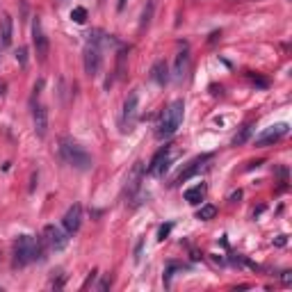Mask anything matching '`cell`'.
<instances>
[{"instance_id":"6da1fadb","label":"cell","mask_w":292,"mask_h":292,"mask_svg":"<svg viewBox=\"0 0 292 292\" xmlns=\"http://www.w3.org/2000/svg\"><path fill=\"white\" fill-rule=\"evenodd\" d=\"M60 155H62V160H64L69 167L78 169V171H89V169L94 167L91 155L87 153L78 142H73L71 137H64L60 142Z\"/></svg>"},{"instance_id":"7a4b0ae2","label":"cell","mask_w":292,"mask_h":292,"mask_svg":"<svg viewBox=\"0 0 292 292\" xmlns=\"http://www.w3.org/2000/svg\"><path fill=\"white\" fill-rule=\"evenodd\" d=\"M183 117H185V103H183V99L171 101V103L167 105V110L162 112V117H160L158 133H155V135H158L160 139L171 137V135L180 128V124H183Z\"/></svg>"},{"instance_id":"3957f363","label":"cell","mask_w":292,"mask_h":292,"mask_svg":"<svg viewBox=\"0 0 292 292\" xmlns=\"http://www.w3.org/2000/svg\"><path fill=\"white\" fill-rule=\"evenodd\" d=\"M35 247L37 240L32 235H19L14 242V267H25L35 260Z\"/></svg>"},{"instance_id":"277c9868","label":"cell","mask_w":292,"mask_h":292,"mask_svg":"<svg viewBox=\"0 0 292 292\" xmlns=\"http://www.w3.org/2000/svg\"><path fill=\"white\" fill-rule=\"evenodd\" d=\"M82 62H84V73L89 78H96L101 73V66H103V55H101V46L89 41L84 46V55H82Z\"/></svg>"},{"instance_id":"5b68a950","label":"cell","mask_w":292,"mask_h":292,"mask_svg":"<svg viewBox=\"0 0 292 292\" xmlns=\"http://www.w3.org/2000/svg\"><path fill=\"white\" fill-rule=\"evenodd\" d=\"M137 108H139V94H137V89H133L126 96L124 114H121V130H124V133H130V130H133L135 119H137Z\"/></svg>"},{"instance_id":"8992f818","label":"cell","mask_w":292,"mask_h":292,"mask_svg":"<svg viewBox=\"0 0 292 292\" xmlns=\"http://www.w3.org/2000/svg\"><path fill=\"white\" fill-rule=\"evenodd\" d=\"M44 242H46V247L53 249V251H62V249L69 244V238H66V231L57 228L55 224H48V226L44 228Z\"/></svg>"},{"instance_id":"52a82bcc","label":"cell","mask_w":292,"mask_h":292,"mask_svg":"<svg viewBox=\"0 0 292 292\" xmlns=\"http://www.w3.org/2000/svg\"><path fill=\"white\" fill-rule=\"evenodd\" d=\"M32 44H35V50H37L39 62H46L50 46H48V37H46L44 30H41V21L39 19L32 21Z\"/></svg>"},{"instance_id":"ba28073f","label":"cell","mask_w":292,"mask_h":292,"mask_svg":"<svg viewBox=\"0 0 292 292\" xmlns=\"http://www.w3.org/2000/svg\"><path fill=\"white\" fill-rule=\"evenodd\" d=\"M287 135V124H274L269 128L262 130L260 137H256V146H269V144L278 142L281 137Z\"/></svg>"},{"instance_id":"9c48e42d","label":"cell","mask_w":292,"mask_h":292,"mask_svg":"<svg viewBox=\"0 0 292 292\" xmlns=\"http://www.w3.org/2000/svg\"><path fill=\"white\" fill-rule=\"evenodd\" d=\"M169 153H171V146H162V149L153 155V160H151L149 173H153V176H162V173L169 169V162H171Z\"/></svg>"},{"instance_id":"30bf717a","label":"cell","mask_w":292,"mask_h":292,"mask_svg":"<svg viewBox=\"0 0 292 292\" xmlns=\"http://www.w3.org/2000/svg\"><path fill=\"white\" fill-rule=\"evenodd\" d=\"M80 224H82V208H80L78 203H73V206L66 210L64 219H62V226H64V231L69 233V235H73V233L80 231Z\"/></svg>"},{"instance_id":"8fae6325","label":"cell","mask_w":292,"mask_h":292,"mask_svg":"<svg viewBox=\"0 0 292 292\" xmlns=\"http://www.w3.org/2000/svg\"><path fill=\"white\" fill-rule=\"evenodd\" d=\"M32 124H35V133L39 137H46V133H48V110L41 103H32Z\"/></svg>"},{"instance_id":"7c38bea8","label":"cell","mask_w":292,"mask_h":292,"mask_svg":"<svg viewBox=\"0 0 292 292\" xmlns=\"http://www.w3.org/2000/svg\"><path fill=\"white\" fill-rule=\"evenodd\" d=\"M12 35H14V21L10 14H3V19H0V46H10Z\"/></svg>"},{"instance_id":"4fadbf2b","label":"cell","mask_w":292,"mask_h":292,"mask_svg":"<svg viewBox=\"0 0 292 292\" xmlns=\"http://www.w3.org/2000/svg\"><path fill=\"white\" fill-rule=\"evenodd\" d=\"M151 78H153L160 87H164V84L169 82V66H167V62H164V60L155 62V64L151 66Z\"/></svg>"},{"instance_id":"5bb4252c","label":"cell","mask_w":292,"mask_h":292,"mask_svg":"<svg viewBox=\"0 0 292 292\" xmlns=\"http://www.w3.org/2000/svg\"><path fill=\"white\" fill-rule=\"evenodd\" d=\"M187 62H189V53H187V48H183L176 55V64H173V78L176 80H183L185 71H187Z\"/></svg>"},{"instance_id":"9a60e30c","label":"cell","mask_w":292,"mask_h":292,"mask_svg":"<svg viewBox=\"0 0 292 292\" xmlns=\"http://www.w3.org/2000/svg\"><path fill=\"white\" fill-rule=\"evenodd\" d=\"M203 197H206V185H203V183L194 185V187H189L187 192H185V201L192 203V206L201 203V201H203Z\"/></svg>"},{"instance_id":"2e32d148","label":"cell","mask_w":292,"mask_h":292,"mask_svg":"<svg viewBox=\"0 0 292 292\" xmlns=\"http://www.w3.org/2000/svg\"><path fill=\"white\" fill-rule=\"evenodd\" d=\"M208 158V155H203V158H197V160H192V162H189V167L185 169V171H180V176L178 178H176V183H185V180L187 178H192L194 173L199 171V169H201V164H203V160Z\"/></svg>"},{"instance_id":"e0dca14e","label":"cell","mask_w":292,"mask_h":292,"mask_svg":"<svg viewBox=\"0 0 292 292\" xmlns=\"http://www.w3.org/2000/svg\"><path fill=\"white\" fill-rule=\"evenodd\" d=\"M251 135H253V124H244L242 128L235 133V137H233V146H242V144H247Z\"/></svg>"},{"instance_id":"ac0fdd59","label":"cell","mask_w":292,"mask_h":292,"mask_svg":"<svg viewBox=\"0 0 292 292\" xmlns=\"http://www.w3.org/2000/svg\"><path fill=\"white\" fill-rule=\"evenodd\" d=\"M139 180H142V162H137V164H135V167H133V171H130V176H128V194L137 192Z\"/></svg>"},{"instance_id":"d6986e66","label":"cell","mask_w":292,"mask_h":292,"mask_svg":"<svg viewBox=\"0 0 292 292\" xmlns=\"http://www.w3.org/2000/svg\"><path fill=\"white\" fill-rule=\"evenodd\" d=\"M128 50L130 48H121L119 57H117V75H119V78H124V75H126V57H128Z\"/></svg>"},{"instance_id":"ffe728a7","label":"cell","mask_w":292,"mask_h":292,"mask_svg":"<svg viewBox=\"0 0 292 292\" xmlns=\"http://www.w3.org/2000/svg\"><path fill=\"white\" fill-rule=\"evenodd\" d=\"M153 10H155V0H149L146 7H144V12H142V28H146V25L151 23V19H153Z\"/></svg>"},{"instance_id":"44dd1931","label":"cell","mask_w":292,"mask_h":292,"mask_svg":"<svg viewBox=\"0 0 292 292\" xmlns=\"http://www.w3.org/2000/svg\"><path fill=\"white\" fill-rule=\"evenodd\" d=\"M215 215H217V208H215V206H203V208L197 213V219H203V222H208V219H213Z\"/></svg>"},{"instance_id":"7402d4cb","label":"cell","mask_w":292,"mask_h":292,"mask_svg":"<svg viewBox=\"0 0 292 292\" xmlns=\"http://www.w3.org/2000/svg\"><path fill=\"white\" fill-rule=\"evenodd\" d=\"M71 21L78 23V25H82L84 21H87V10H84V7H75V10L71 12Z\"/></svg>"},{"instance_id":"603a6c76","label":"cell","mask_w":292,"mask_h":292,"mask_svg":"<svg viewBox=\"0 0 292 292\" xmlns=\"http://www.w3.org/2000/svg\"><path fill=\"white\" fill-rule=\"evenodd\" d=\"M16 62L21 66H28V48L25 46H19V50H16Z\"/></svg>"},{"instance_id":"cb8c5ba5","label":"cell","mask_w":292,"mask_h":292,"mask_svg":"<svg viewBox=\"0 0 292 292\" xmlns=\"http://www.w3.org/2000/svg\"><path fill=\"white\" fill-rule=\"evenodd\" d=\"M169 231H171V224H164V226H160V233H158V238L164 240L169 235Z\"/></svg>"},{"instance_id":"d4e9b609","label":"cell","mask_w":292,"mask_h":292,"mask_svg":"<svg viewBox=\"0 0 292 292\" xmlns=\"http://www.w3.org/2000/svg\"><path fill=\"white\" fill-rule=\"evenodd\" d=\"M283 283H285V285H290V283H292V274L290 272H283Z\"/></svg>"},{"instance_id":"484cf974","label":"cell","mask_w":292,"mask_h":292,"mask_svg":"<svg viewBox=\"0 0 292 292\" xmlns=\"http://www.w3.org/2000/svg\"><path fill=\"white\" fill-rule=\"evenodd\" d=\"M240 197H242V192H240V189H238V192H235V194H233V197H231V201H238Z\"/></svg>"},{"instance_id":"4316f807","label":"cell","mask_w":292,"mask_h":292,"mask_svg":"<svg viewBox=\"0 0 292 292\" xmlns=\"http://www.w3.org/2000/svg\"><path fill=\"white\" fill-rule=\"evenodd\" d=\"M126 3H128V0H119V12H124V7H126Z\"/></svg>"},{"instance_id":"83f0119b","label":"cell","mask_w":292,"mask_h":292,"mask_svg":"<svg viewBox=\"0 0 292 292\" xmlns=\"http://www.w3.org/2000/svg\"><path fill=\"white\" fill-rule=\"evenodd\" d=\"M3 91H5V82H0V96H3Z\"/></svg>"}]
</instances>
